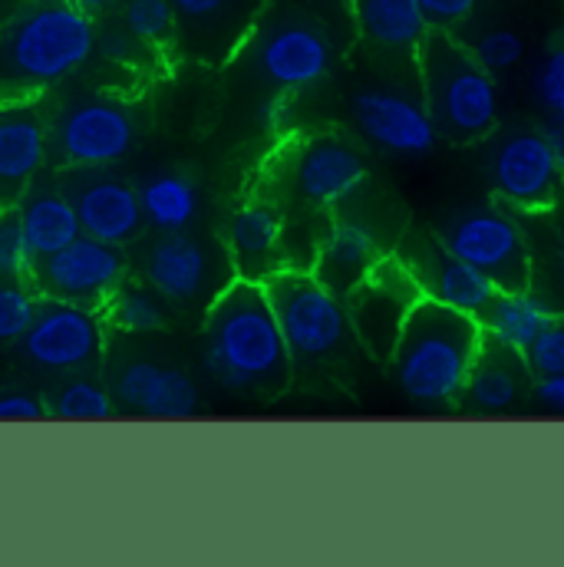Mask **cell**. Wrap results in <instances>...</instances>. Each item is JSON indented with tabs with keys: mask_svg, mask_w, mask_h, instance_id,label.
Returning <instances> with one entry per match:
<instances>
[{
	"mask_svg": "<svg viewBox=\"0 0 564 567\" xmlns=\"http://www.w3.org/2000/svg\"><path fill=\"white\" fill-rule=\"evenodd\" d=\"M202 367L232 393L271 400L287 390L294 360L265 284L235 278L218 290L202 327Z\"/></svg>",
	"mask_w": 564,
	"mask_h": 567,
	"instance_id": "obj_1",
	"label": "cell"
},
{
	"mask_svg": "<svg viewBox=\"0 0 564 567\" xmlns=\"http://www.w3.org/2000/svg\"><path fill=\"white\" fill-rule=\"evenodd\" d=\"M93 56V13L63 0H30L0 30V90L33 96L80 73Z\"/></svg>",
	"mask_w": 564,
	"mask_h": 567,
	"instance_id": "obj_2",
	"label": "cell"
},
{
	"mask_svg": "<svg viewBox=\"0 0 564 567\" xmlns=\"http://www.w3.org/2000/svg\"><path fill=\"white\" fill-rule=\"evenodd\" d=\"M485 337L475 317L420 297L390 353L397 386L420 406H449L462 396Z\"/></svg>",
	"mask_w": 564,
	"mask_h": 567,
	"instance_id": "obj_3",
	"label": "cell"
},
{
	"mask_svg": "<svg viewBox=\"0 0 564 567\" xmlns=\"http://www.w3.org/2000/svg\"><path fill=\"white\" fill-rule=\"evenodd\" d=\"M423 103L439 130V140L452 145L489 140L499 126V83L452 33L429 30L417 50Z\"/></svg>",
	"mask_w": 564,
	"mask_h": 567,
	"instance_id": "obj_4",
	"label": "cell"
},
{
	"mask_svg": "<svg viewBox=\"0 0 564 567\" xmlns=\"http://www.w3.org/2000/svg\"><path fill=\"white\" fill-rule=\"evenodd\" d=\"M265 293L278 317L294 367H324L340 360L353 343L347 300L314 271L281 268L265 281Z\"/></svg>",
	"mask_w": 564,
	"mask_h": 567,
	"instance_id": "obj_5",
	"label": "cell"
},
{
	"mask_svg": "<svg viewBox=\"0 0 564 567\" xmlns=\"http://www.w3.org/2000/svg\"><path fill=\"white\" fill-rule=\"evenodd\" d=\"M248 63L275 93H300L334 73L337 43L320 20L300 10H281L265 17L252 33Z\"/></svg>",
	"mask_w": 564,
	"mask_h": 567,
	"instance_id": "obj_6",
	"label": "cell"
},
{
	"mask_svg": "<svg viewBox=\"0 0 564 567\" xmlns=\"http://www.w3.org/2000/svg\"><path fill=\"white\" fill-rule=\"evenodd\" d=\"M140 116L116 96H73L50 116V158L60 165H120L136 152Z\"/></svg>",
	"mask_w": 564,
	"mask_h": 567,
	"instance_id": "obj_7",
	"label": "cell"
},
{
	"mask_svg": "<svg viewBox=\"0 0 564 567\" xmlns=\"http://www.w3.org/2000/svg\"><path fill=\"white\" fill-rule=\"evenodd\" d=\"M142 281L172 307H202L235 281L228 248L188 231H158L142 251Z\"/></svg>",
	"mask_w": 564,
	"mask_h": 567,
	"instance_id": "obj_8",
	"label": "cell"
},
{
	"mask_svg": "<svg viewBox=\"0 0 564 567\" xmlns=\"http://www.w3.org/2000/svg\"><path fill=\"white\" fill-rule=\"evenodd\" d=\"M439 241L499 290H522L532 284V255L519 221L499 205H472L442 218Z\"/></svg>",
	"mask_w": 564,
	"mask_h": 567,
	"instance_id": "obj_9",
	"label": "cell"
},
{
	"mask_svg": "<svg viewBox=\"0 0 564 567\" xmlns=\"http://www.w3.org/2000/svg\"><path fill=\"white\" fill-rule=\"evenodd\" d=\"M106 350V323L100 310L57 297H40L27 333L17 340V357L43 373H90Z\"/></svg>",
	"mask_w": 564,
	"mask_h": 567,
	"instance_id": "obj_10",
	"label": "cell"
},
{
	"mask_svg": "<svg viewBox=\"0 0 564 567\" xmlns=\"http://www.w3.org/2000/svg\"><path fill=\"white\" fill-rule=\"evenodd\" d=\"M485 178L505 205L522 212H552L564 195L558 158L542 130H512L492 142Z\"/></svg>",
	"mask_w": 564,
	"mask_h": 567,
	"instance_id": "obj_11",
	"label": "cell"
},
{
	"mask_svg": "<svg viewBox=\"0 0 564 567\" xmlns=\"http://www.w3.org/2000/svg\"><path fill=\"white\" fill-rule=\"evenodd\" d=\"M60 188L73 202L83 235L130 248L142 238L145 215H142L140 192L133 182H126L113 165L96 168V165H63L57 175Z\"/></svg>",
	"mask_w": 564,
	"mask_h": 567,
	"instance_id": "obj_12",
	"label": "cell"
},
{
	"mask_svg": "<svg viewBox=\"0 0 564 567\" xmlns=\"http://www.w3.org/2000/svg\"><path fill=\"white\" fill-rule=\"evenodd\" d=\"M423 297L417 278L400 258H383L343 300L353 327V340L377 360H390L403 323Z\"/></svg>",
	"mask_w": 564,
	"mask_h": 567,
	"instance_id": "obj_13",
	"label": "cell"
},
{
	"mask_svg": "<svg viewBox=\"0 0 564 567\" xmlns=\"http://www.w3.org/2000/svg\"><path fill=\"white\" fill-rule=\"evenodd\" d=\"M126 271L130 261L120 245L80 235L66 248L40 258L30 281L40 297H57L100 310L113 297V290L126 281Z\"/></svg>",
	"mask_w": 564,
	"mask_h": 567,
	"instance_id": "obj_14",
	"label": "cell"
},
{
	"mask_svg": "<svg viewBox=\"0 0 564 567\" xmlns=\"http://www.w3.org/2000/svg\"><path fill=\"white\" fill-rule=\"evenodd\" d=\"M350 116L363 140L397 158H425L435 152L439 130L429 116L423 93H410L390 83H370L353 90Z\"/></svg>",
	"mask_w": 564,
	"mask_h": 567,
	"instance_id": "obj_15",
	"label": "cell"
},
{
	"mask_svg": "<svg viewBox=\"0 0 564 567\" xmlns=\"http://www.w3.org/2000/svg\"><path fill=\"white\" fill-rule=\"evenodd\" d=\"M50 162V116L30 96L0 100V208H17Z\"/></svg>",
	"mask_w": 564,
	"mask_h": 567,
	"instance_id": "obj_16",
	"label": "cell"
},
{
	"mask_svg": "<svg viewBox=\"0 0 564 567\" xmlns=\"http://www.w3.org/2000/svg\"><path fill=\"white\" fill-rule=\"evenodd\" d=\"M110 393L123 410L162 423L192 420L202 410V390L192 380V373L155 360L120 363L113 370Z\"/></svg>",
	"mask_w": 564,
	"mask_h": 567,
	"instance_id": "obj_17",
	"label": "cell"
},
{
	"mask_svg": "<svg viewBox=\"0 0 564 567\" xmlns=\"http://www.w3.org/2000/svg\"><path fill=\"white\" fill-rule=\"evenodd\" d=\"M367 175L370 168L363 152L340 136H317L304 142L290 165L294 192L310 208H340L363 188Z\"/></svg>",
	"mask_w": 564,
	"mask_h": 567,
	"instance_id": "obj_18",
	"label": "cell"
},
{
	"mask_svg": "<svg viewBox=\"0 0 564 567\" xmlns=\"http://www.w3.org/2000/svg\"><path fill=\"white\" fill-rule=\"evenodd\" d=\"M410 275L417 278L423 297H432L459 313H469V317H482L485 307L492 303L495 297V284L489 281L479 268H472L469 261L455 258L442 241L435 238H413L407 241V251L400 258Z\"/></svg>",
	"mask_w": 564,
	"mask_h": 567,
	"instance_id": "obj_19",
	"label": "cell"
},
{
	"mask_svg": "<svg viewBox=\"0 0 564 567\" xmlns=\"http://www.w3.org/2000/svg\"><path fill=\"white\" fill-rule=\"evenodd\" d=\"M383 258L387 255H383L380 228L367 215L340 212V215H334V221L327 225V231L317 245L314 275L330 290L347 297Z\"/></svg>",
	"mask_w": 564,
	"mask_h": 567,
	"instance_id": "obj_20",
	"label": "cell"
},
{
	"mask_svg": "<svg viewBox=\"0 0 564 567\" xmlns=\"http://www.w3.org/2000/svg\"><path fill=\"white\" fill-rule=\"evenodd\" d=\"M225 248L238 278L265 284L278 275L284 268V218L278 208L268 202L242 205L228 221Z\"/></svg>",
	"mask_w": 564,
	"mask_h": 567,
	"instance_id": "obj_21",
	"label": "cell"
},
{
	"mask_svg": "<svg viewBox=\"0 0 564 567\" xmlns=\"http://www.w3.org/2000/svg\"><path fill=\"white\" fill-rule=\"evenodd\" d=\"M17 215H20V225L27 231V241H30L37 261L66 248L70 241H76L83 235L73 202L66 198L60 182L47 178V175H40L27 188V195L17 202Z\"/></svg>",
	"mask_w": 564,
	"mask_h": 567,
	"instance_id": "obj_22",
	"label": "cell"
},
{
	"mask_svg": "<svg viewBox=\"0 0 564 567\" xmlns=\"http://www.w3.org/2000/svg\"><path fill=\"white\" fill-rule=\"evenodd\" d=\"M525 386H529L525 357L515 353V350H502V347L485 340L475 363H472V373L465 380L462 396L475 413L502 416V413H512L522 403Z\"/></svg>",
	"mask_w": 564,
	"mask_h": 567,
	"instance_id": "obj_23",
	"label": "cell"
},
{
	"mask_svg": "<svg viewBox=\"0 0 564 567\" xmlns=\"http://www.w3.org/2000/svg\"><path fill=\"white\" fill-rule=\"evenodd\" d=\"M136 192L145 225L155 231H188L202 218V185L188 168H152Z\"/></svg>",
	"mask_w": 564,
	"mask_h": 567,
	"instance_id": "obj_24",
	"label": "cell"
},
{
	"mask_svg": "<svg viewBox=\"0 0 564 567\" xmlns=\"http://www.w3.org/2000/svg\"><path fill=\"white\" fill-rule=\"evenodd\" d=\"M555 317H558L555 307L542 293H532L529 287H522V290H495L492 303L479 317V327H482V337L489 343H495L502 350L525 353L532 347V340Z\"/></svg>",
	"mask_w": 564,
	"mask_h": 567,
	"instance_id": "obj_25",
	"label": "cell"
},
{
	"mask_svg": "<svg viewBox=\"0 0 564 567\" xmlns=\"http://www.w3.org/2000/svg\"><path fill=\"white\" fill-rule=\"evenodd\" d=\"M360 37L380 53L417 56L429 33L420 0H350Z\"/></svg>",
	"mask_w": 564,
	"mask_h": 567,
	"instance_id": "obj_26",
	"label": "cell"
},
{
	"mask_svg": "<svg viewBox=\"0 0 564 567\" xmlns=\"http://www.w3.org/2000/svg\"><path fill=\"white\" fill-rule=\"evenodd\" d=\"M172 7L178 20L175 33L205 47V53H212V47L218 43H232L235 37H242L252 17V0H172Z\"/></svg>",
	"mask_w": 564,
	"mask_h": 567,
	"instance_id": "obj_27",
	"label": "cell"
},
{
	"mask_svg": "<svg viewBox=\"0 0 564 567\" xmlns=\"http://www.w3.org/2000/svg\"><path fill=\"white\" fill-rule=\"evenodd\" d=\"M489 73H509V70H515L522 60H525V53H529V43H525V37L515 30V27H509V23H485V20H479L475 13L452 33Z\"/></svg>",
	"mask_w": 564,
	"mask_h": 567,
	"instance_id": "obj_28",
	"label": "cell"
},
{
	"mask_svg": "<svg viewBox=\"0 0 564 567\" xmlns=\"http://www.w3.org/2000/svg\"><path fill=\"white\" fill-rule=\"evenodd\" d=\"M43 403L47 416L63 423H103L116 413L113 393L86 373H70L63 383L53 386V393L43 396Z\"/></svg>",
	"mask_w": 564,
	"mask_h": 567,
	"instance_id": "obj_29",
	"label": "cell"
},
{
	"mask_svg": "<svg viewBox=\"0 0 564 567\" xmlns=\"http://www.w3.org/2000/svg\"><path fill=\"white\" fill-rule=\"evenodd\" d=\"M103 307L106 323L123 333H158L168 327V303L145 281H123Z\"/></svg>",
	"mask_w": 564,
	"mask_h": 567,
	"instance_id": "obj_30",
	"label": "cell"
},
{
	"mask_svg": "<svg viewBox=\"0 0 564 567\" xmlns=\"http://www.w3.org/2000/svg\"><path fill=\"white\" fill-rule=\"evenodd\" d=\"M120 20L136 40L152 50L165 47L178 30L172 0H120Z\"/></svg>",
	"mask_w": 564,
	"mask_h": 567,
	"instance_id": "obj_31",
	"label": "cell"
},
{
	"mask_svg": "<svg viewBox=\"0 0 564 567\" xmlns=\"http://www.w3.org/2000/svg\"><path fill=\"white\" fill-rule=\"evenodd\" d=\"M37 268V255L27 241L17 208H0V278L30 281Z\"/></svg>",
	"mask_w": 564,
	"mask_h": 567,
	"instance_id": "obj_32",
	"label": "cell"
},
{
	"mask_svg": "<svg viewBox=\"0 0 564 567\" xmlns=\"http://www.w3.org/2000/svg\"><path fill=\"white\" fill-rule=\"evenodd\" d=\"M40 303V290L33 281H7L0 278V347L17 343Z\"/></svg>",
	"mask_w": 564,
	"mask_h": 567,
	"instance_id": "obj_33",
	"label": "cell"
},
{
	"mask_svg": "<svg viewBox=\"0 0 564 567\" xmlns=\"http://www.w3.org/2000/svg\"><path fill=\"white\" fill-rule=\"evenodd\" d=\"M96 53L110 63V66H120V70H136L148 60L152 47H145L142 40H136L123 20H110L103 27H96Z\"/></svg>",
	"mask_w": 564,
	"mask_h": 567,
	"instance_id": "obj_34",
	"label": "cell"
},
{
	"mask_svg": "<svg viewBox=\"0 0 564 567\" xmlns=\"http://www.w3.org/2000/svg\"><path fill=\"white\" fill-rule=\"evenodd\" d=\"M532 90L539 106L548 110V116H564V43L548 47V53L542 56L532 76Z\"/></svg>",
	"mask_w": 564,
	"mask_h": 567,
	"instance_id": "obj_35",
	"label": "cell"
},
{
	"mask_svg": "<svg viewBox=\"0 0 564 567\" xmlns=\"http://www.w3.org/2000/svg\"><path fill=\"white\" fill-rule=\"evenodd\" d=\"M525 367L532 377H552V373H564V320L555 317L535 340L532 347L522 353Z\"/></svg>",
	"mask_w": 564,
	"mask_h": 567,
	"instance_id": "obj_36",
	"label": "cell"
},
{
	"mask_svg": "<svg viewBox=\"0 0 564 567\" xmlns=\"http://www.w3.org/2000/svg\"><path fill=\"white\" fill-rule=\"evenodd\" d=\"M482 0H420L423 20L429 30H445L455 33L475 10Z\"/></svg>",
	"mask_w": 564,
	"mask_h": 567,
	"instance_id": "obj_37",
	"label": "cell"
},
{
	"mask_svg": "<svg viewBox=\"0 0 564 567\" xmlns=\"http://www.w3.org/2000/svg\"><path fill=\"white\" fill-rule=\"evenodd\" d=\"M43 416V396H33L27 390H0V423H37Z\"/></svg>",
	"mask_w": 564,
	"mask_h": 567,
	"instance_id": "obj_38",
	"label": "cell"
},
{
	"mask_svg": "<svg viewBox=\"0 0 564 567\" xmlns=\"http://www.w3.org/2000/svg\"><path fill=\"white\" fill-rule=\"evenodd\" d=\"M255 120L265 126V130H281L284 123L290 120V96L287 93H271L258 103V113Z\"/></svg>",
	"mask_w": 564,
	"mask_h": 567,
	"instance_id": "obj_39",
	"label": "cell"
},
{
	"mask_svg": "<svg viewBox=\"0 0 564 567\" xmlns=\"http://www.w3.org/2000/svg\"><path fill=\"white\" fill-rule=\"evenodd\" d=\"M535 400L552 410V413H562L564 416V373H552V377H535V386H532Z\"/></svg>",
	"mask_w": 564,
	"mask_h": 567,
	"instance_id": "obj_40",
	"label": "cell"
},
{
	"mask_svg": "<svg viewBox=\"0 0 564 567\" xmlns=\"http://www.w3.org/2000/svg\"><path fill=\"white\" fill-rule=\"evenodd\" d=\"M542 133H545V140L552 145V152L558 158V168H562L564 175V116H548V123L542 126Z\"/></svg>",
	"mask_w": 564,
	"mask_h": 567,
	"instance_id": "obj_41",
	"label": "cell"
},
{
	"mask_svg": "<svg viewBox=\"0 0 564 567\" xmlns=\"http://www.w3.org/2000/svg\"><path fill=\"white\" fill-rule=\"evenodd\" d=\"M63 3H73V7H80V10H86V13H106V10H113L120 0H63Z\"/></svg>",
	"mask_w": 564,
	"mask_h": 567,
	"instance_id": "obj_42",
	"label": "cell"
},
{
	"mask_svg": "<svg viewBox=\"0 0 564 567\" xmlns=\"http://www.w3.org/2000/svg\"><path fill=\"white\" fill-rule=\"evenodd\" d=\"M555 231H558V251H562V265H564V195L555 202Z\"/></svg>",
	"mask_w": 564,
	"mask_h": 567,
	"instance_id": "obj_43",
	"label": "cell"
}]
</instances>
